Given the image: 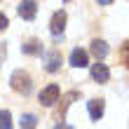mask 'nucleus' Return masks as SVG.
Listing matches in <instances>:
<instances>
[{
  "instance_id": "obj_12",
  "label": "nucleus",
  "mask_w": 129,
  "mask_h": 129,
  "mask_svg": "<svg viewBox=\"0 0 129 129\" xmlns=\"http://www.w3.org/2000/svg\"><path fill=\"white\" fill-rule=\"evenodd\" d=\"M0 129H12V115L7 110H0Z\"/></svg>"
},
{
  "instance_id": "obj_5",
  "label": "nucleus",
  "mask_w": 129,
  "mask_h": 129,
  "mask_svg": "<svg viewBox=\"0 0 129 129\" xmlns=\"http://www.w3.org/2000/svg\"><path fill=\"white\" fill-rule=\"evenodd\" d=\"M87 108H89V117L92 120H101L103 110H106V103H103V99H92V101L87 103Z\"/></svg>"
},
{
  "instance_id": "obj_17",
  "label": "nucleus",
  "mask_w": 129,
  "mask_h": 129,
  "mask_svg": "<svg viewBox=\"0 0 129 129\" xmlns=\"http://www.w3.org/2000/svg\"><path fill=\"white\" fill-rule=\"evenodd\" d=\"M66 3H68V0H66Z\"/></svg>"
},
{
  "instance_id": "obj_2",
  "label": "nucleus",
  "mask_w": 129,
  "mask_h": 129,
  "mask_svg": "<svg viewBox=\"0 0 129 129\" xmlns=\"http://www.w3.org/2000/svg\"><path fill=\"white\" fill-rule=\"evenodd\" d=\"M66 12L63 10H59V12H54V17H52V21H49V31H52V35H61L63 33V28H66Z\"/></svg>"
},
{
  "instance_id": "obj_9",
  "label": "nucleus",
  "mask_w": 129,
  "mask_h": 129,
  "mask_svg": "<svg viewBox=\"0 0 129 129\" xmlns=\"http://www.w3.org/2000/svg\"><path fill=\"white\" fill-rule=\"evenodd\" d=\"M59 63H61V54H59V52H49V54H47V66H45V68H47L49 73H56Z\"/></svg>"
},
{
  "instance_id": "obj_13",
  "label": "nucleus",
  "mask_w": 129,
  "mask_h": 129,
  "mask_svg": "<svg viewBox=\"0 0 129 129\" xmlns=\"http://www.w3.org/2000/svg\"><path fill=\"white\" fill-rule=\"evenodd\" d=\"M122 61H124V66L129 68V42L122 47Z\"/></svg>"
},
{
  "instance_id": "obj_15",
  "label": "nucleus",
  "mask_w": 129,
  "mask_h": 129,
  "mask_svg": "<svg viewBox=\"0 0 129 129\" xmlns=\"http://www.w3.org/2000/svg\"><path fill=\"white\" fill-rule=\"evenodd\" d=\"M54 129H73V127H71V124H66V122H59Z\"/></svg>"
},
{
  "instance_id": "obj_4",
  "label": "nucleus",
  "mask_w": 129,
  "mask_h": 129,
  "mask_svg": "<svg viewBox=\"0 0 129 129\" xmlns=\"http://www.w3.org/2000/svg\"><path fill=\"white\" fill-rule=\"evenodd\" d=\"M35 14H38V5L33 3V0H24V3L19 5V17L21 19L31 21V19H35Z\"/></svg>"
},
{
  "instance_id": "obj_11",
  "label": "nucleus",
  "mask_w": 129,
  "mask_h": 129,
  "mask_svg": "<svg viewBox=\"0 0 129 129\" xmlns=\"http://www.w3.org/2000/svg\"><path fill=\"white\" fill-rule=\"evenodd\" d=\"M35 127H38V117H35V115L28 113V115L21 117V129H35Z\"/></svg>"
},
{
  "instance_id": "obj_7",
  "label": "nucleus",
  "mask_w": 129,
  "mask_h": 129,
  "mask_svg": "<svg viewBox=\"0 0 129 129\" xmlns=\"http://www.w3.org/2000/svg\"><path fill=\"white\" fill-rule=\"evenodd\" d=\"M89 63V56H87V52L85 49H73L71 52V66H75V68H85Z\"/></svg>"
},
{
  "instance_id": "obj_10",
  "label": "nucleus",
  "mask_w": 129,
  "mask_h": 129,
  "mask_svg": "<svg viewBox=\"0 0 129 129\" xmlns=\"http://www.w3.org/2000/svg\"><path fill=\"white\" fill-rule=\"evenodd\" d=\"M21 49H24V54H40L42 45L38 42V40H28L26 45H21Z\"/></svg>"
},
{
  "instance_id": "obj_8",
  "label": "nucleus",
  "mask_w": 129,
  "mask_h": 129,
  "mask_svg": "<svg viewBox=\"0 0 129 129\" xmlns=\"http://www.w3.org/2000/svg\"><path fill=\"white\" fill-rule=\"evenodd\" d=\"M92 54L99 59V61H103V59L108 56V45H106L103 40H94L92 42Z\"/></svg>"
},
{
  "instance_id": "obj_3",
  "label": "nucleus",
  "mask_w": 129,
  "mask_h": 129,
  "mask_svg": "<svg viewBox=\"0 0 129 129\" xmlns=\"http://www.w3.org/2000/svg\"><path fill=\"white\" fill-rule=\"evenodd\" d=\"M59 94H61V92H59V87H56V85H49V87H45L42 92H40V103L49 108V106H54V103L59 101Z\"/></svg>"
},
{
  "instance_id": "obj_16",
  "label": "nucleus",
  "mask_w": 129,
  "mask_h": 129,
  "mask_svg": "<svg viewBox=\"0 0 129 129\" xmlns=\"http://www.w3.org/2000/svg\"><path fill=\"white\" fill-rule=\"evenodd\" d=\"M96 3H99V5H110L113 0H96Z\"/></svg>"
},
{
  "instance_id": "obj_14",
  "label": "nucleus",
  "mask_w": 129,
  "mask_h": 129,
  "mask_svg": "<svg viewBox=\"0 0 129 129\" xmlns=\"http://www.w3.org/2000/svg\"><path fill=\"white\" fill-rule=\"evenodd\" d=\"M10 26V21H7V17L5 14H0V31H3V28H7Z\"/></svg>"
},
{
  "instance_id": "obj_6",
  "label": "nucleus",
  "mask_w": 129,
  "mask_h": 129,
  "mask_svg": "<svg viewBox=\"0 0 129 129\" xmlns=\"http://www.w3.org/2000/svg\"><path fill=\"white\" fill-rule=\"evenodd\" d=\"M92 78H94L96 82H101V85H103V82H108V78H110L108 66H106V63H101V61H99V63H94V66H92Z\"/></svg>"
},
{
  "instance_id": "obj_1",
  "label": "nucleus",
  "mask_w": 129,
  "mask_h": 129,
  "mask_svg": "<svg viewBox=\"0 0 129 129\" xmlns=\"http://www.w3.org/2000/svg\"><path fill=\"white\" fill-rule=\"evenodd\" d=\"M12 89L14 92H19V94H28L33 89V82H31V75L28 73H24V71H17L12 75Z\"/></svg>"
}]
</instances>
